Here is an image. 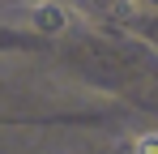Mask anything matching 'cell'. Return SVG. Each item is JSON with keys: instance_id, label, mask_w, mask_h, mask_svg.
Here are the masks:
<instances>
[{"instance_id": "cell-1", "label": "cell", "mask_w": 158, "mask_h": 154, "mask_svg": "<svg viewBox=\"0 0 158 154\" xmlns=\"http://www.w3.org/2000/svg\"><path fill=\"white\" fill-rule=\"evenodd\" d=\"M30 17H34V26H39L43 34H60V30L69 26V13H64L60 4H34Z\"/></svg>"}, {"instance_id": "cell-2", "label": "cell", "mask_w": 158, "mask_h": 154, "mask_svg": "<svg viewBox=\"0 0 158 154\" xmlns=\"http://www.w3.org/2000/svg\"><path fill=\"white\" fill-rule=\"evenodd\" d=\"M132 154H158V133H141L137 146H132Z\"/></svg>"}]
</instances>
